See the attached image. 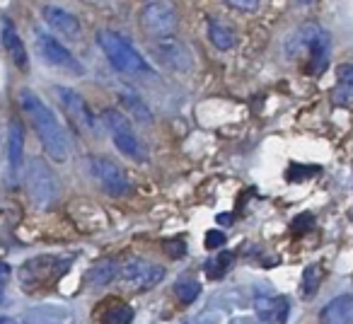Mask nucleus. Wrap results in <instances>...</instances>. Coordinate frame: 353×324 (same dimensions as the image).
I'll return each instance as SVG.
<instances>
[{
	"label": "nucleus",
	"instance_id": "obj_1",
	"mask_svg": "<svg viewBox=\"0 0 353 324\" xmlns=\"http://www.w3.org/2000/svg\"><path fill=\"white\" fill-rule=\"evenodd\" d=\"M20 104H22V112L30 119L32 128H34L37 138H39L46 155L54 162H61V165L68 162V157H70L68 136H65L59 117L51 112L49 104H46L39 94L32 92V90H20Z\"/></svg>",
	"mask_w": 353,
	"mask_h": 324
},
{
	"label": "nucleus",
	"instance_id": "obj_2",
	"mask_svg": "<svg viewBox=\"0 0 353 324\" xmlns=\"http://www.w3.org/2000/svg\"><path fill=\"white\" fill-rule=\"evenodd\" d=\"M285 56L288 59L305 56V61H307L305 70L310 75H314V78H319L327 70L329 59H332V34L324 27L310 22V25L300 27V30H295L288 37V41H285Z\"/></svg>",
	"mask_w": 353,
	"mask_h": 324
},
{
	"label": "nucleus",
	"instance_id": "obj_3",
	"mask_svg": "<svg viewBox=\"0 0 353 324\" xmlns=\"http://www.w3.org/2000/svg\"><path fill=\"white\" fill-rule=\"evenodd\" d=\"M75 254H37L20 266V285L27 293H41V290L56 285L70 271Z\"/></svg>",
	"mask_w": 353,
	"mask_h": 324
},
{
	"label": "nucleus",
	"instance_id": "obj_4",
	"mask_svg": "<svg viewBox=\"0 0 353 324\" xmlns=\"http://www.w3.org/2000/svg\"><path fill=\"white\" fill-rule=\"evenodd\" d=\"M97 46L104 51L107 61L112 63V68H117L119 73L126 75H152V65L143 59L141 51L133 46L131 39H126L123 34L112 30H99L97 32Z\"/></svg>",
	"mask_w": 353,
	"mask_h": 324
},
{
	"label": "nucleus",
	"instance_id": "obj_5",
	"mask_svg": "<svg viewBox=\"0 0 353 324\" xmlns=\"http://www.w3.org/2000/svg\"><path fill=\"white\" fill-rule=\"evenodd\" d=\"M25 187L27 194H30L32 203L37 208H49L56 203L61 194L59 179H56V172L49 168V162L44 157L34 155L27 160L25 165Z\"/></svg>",
	"mask_w": 353,
	"mask_h": 324
},
{
	"label": "nucleus",
	"instance_id": "obj_6",
	"mask_svg": "<svg viewBox=\"0 0 353 324\" xmlns=\"http://www.w3.org/2000/svg\"><path fill=\"white\" fill-rule=\"evenodd\" d=\"M102 123L109 131V136H112L114 148H117L123 157H128V160H133V162H148L145 145H143V141L138 138V133L133 131L131 121H128L119 109H112V107L102 109Z\"/></svg>",
	"mask_w": 353,
	"mask_h": 324
},
{
	"label": "nucleus",
	"instance_id": "obj_7",
	"mask_svg": "<svg viewBox=\"0 0 353 324\" xmlns=\"http://www.w3.org/2000/svg\"><path fill=\"white\" fill-rule=\"evenodd\" d=\"M34 46H37L39 59L44 61L49 68H56V70H61V73H68V75H83L85 73V65L80 63V61L68 51V46L61 44L56 37L46 34V32H37Z\"/></svg>",
	"mask_w": 353,
	"mask_h": 324
},
{
	"label": "nucleus",
	"instance_id": "obj_8",
	"mask_svg": "<svg viewBox=\"0 0 353 324\" xmlns=\"http://www.w3.org/2000/svg\"><path fill=\"white\" fill-rule=\"evenodd\" d=\"M165 279V266L152 264V261L145 259H128L121 264V271H119V281L126 290H133V293H145V290H152L157 283H162Z\"/></svg>",
	"mask_w": 353,
	"mask_h": 324
},
{
	"label": "nucleus",
	"instance_id": "obj_9",
	"mask_svg": "<svg viewBox=\"0 0 353 324\" xmlns=\"http://www.w3.org/2000/svg\"><path fill=\"white\" fill-rule=\"evenodd\" d=\"M90 174L94 177V182L104 189L107 196L123 199L131 194V182H128L123 168H119L117 162L109 160L107 155H92L90 157Z\"/></svg>",
	"mask_w": 353,
	"mask_h": 324
},
{
	"label": "nucleus",
	"instance_id": "obj_10",
	"mask_svg": "<svg viewBox=\"0 0 353 324\" xmlns=\"http://www.w3.org/2000/svg\"><path fill=\"white\" fill-rule=\"evenodd\" d=\"M176 22H179V15L172 0H152L141 12V27L150 39L172 37L176 32Z\"/></svg>",
	"mask_w": 353,
	"mask_h": 324
},
{
	"label": "nucleus",
	"instance_id": "obj_11",
	"mask_svg": "<svg viewBox=\"0 0 353 324\" xmlns=\"http://www.w3.org/2000/svg\"><path fill=\"white\" fill-rule=\"evenodd\" d=\"M54 94L61 102V107H63L65 117L75 123V128L80 133H90V136L97 133V119H94L92 109L83 99V94L75 92L73 88H65V85H54Z\"/></svg>",
	"mask_w": 353,
	"mask_h": 324
},
{
	"label": "nucleus",
	"instance_id": "obj_12",
	"mask_svg": "<svg viewBox=\"0 0 353 324\" xmlns=\"http://www.w3.org/2000/svg\"><path fill=\"white\" fill-rule=\"evenodd\" d=\"M150 51H152V59H155L157 63L165 65V68H170V70H176V73H187V70H192V65H194L192 51L176 39L174 34L162 37V39H152Z\"/></svg>",
	"mask_w": 353,
	"mask_h": 324
},
{
	"label": "nucleus",
	"instance_id": "obj_13",
	"mask_svg": "<svg viewBox=\"0 0 353 324\" xmlns=\"http://www.w3.org/2000/svg\"><path fill=\"white\" fill-rule=\"evenodd\" d=\"M41 15H44L46 25H49L56 34L63 37V39L78 41L80 37H83V27H80V20L73 15V12L63 10V8H59V6H44Z\"/></svg>",
	"mask_w": 353,
	"mask_h": 324
},
{
	"label": "nucleus",
	"instance_id": "obj_14",
	"mask_svg": "<svg viewBox=\"0 0 353 324\" xmlns=\"http://www.w3.org/2000/svg\"><path fill=\"white\" fill-rule=\"evenodd\" d=\"M119 271H121V264L117 259H99L97 264H92L85 274V288L88 290H102L107 288L109 283L119 279Z\"/></svg>",
	"mask_w": 353,
	"mask_h": 324
},
{
	"label": "nucleus",
	"instance_id": "obj_15",
	"mask_svg": "<svg viewBox=\"0 0 353 324\" xmlns=\"http://www.w3.org/2000/svg\"><path fill=\"white\" fill-rule=\"evenodd\" d=\"M256 317L261 319V324H285L288 319V300L281 298V295H259L254 300Z\"/></svg>",
	"mask_w": 353,
	"mask_h": 324
},
{
	"label": "nucleus",
	"instance_id": "obj_16",
	"mask_svg": "<svg viewBox=\"0 0 353 324\" xmlns=\"http://www.w3.org/2000/svg\"><path fill=\"white\" fill-rule=\"evenodd\" d=\"M22 157H25V131L20 121H10L8 126V165H10L12 182L22 174Z\"/></svg>",
	"mask_w": 353,
	"mask_h": 324
},
{
	"label": "nucleus",
	"instance_id": "obj_17",
	"mask_svg": "<svg viewBox=\"0 0 353 324\" xmlns=\"http://www.w3.org/2000/svg\"><path fill=\"white\" fill-rule=\"evenodd\" d=\"M334 107L353 109V63H341L336 68V85L332 92Z\"/></svg>",
	"mask_w": 353,
	"mask_h": 324
},
{
	"label": "nucleus",
	"instance_id": "obj_18",
	"mask_svg": "<svg viewBox=\"0 0 353 324\" xmlns=\"http://www.w3.org/2000/svg\"><path fill=\"white\" fill-rule=\"evenodd\" d=\"M353 319V295H339L319 312V324H348Z\"/></svg>",
	"mask_w": 353,
	"mask_h": 324
},
{
	"label": "nucleus",
	"instance_id": "obj_19",
	"mask_svg": "<svg viewBox=\"0 0 353 324\" xmlns=\"http://www.w3.org/2000/svg\"><path fill=\"white\" fill-rule=\"evenodd\" d=\"M3 44H6L8 54H10L12 63L17 65L20 70H27L30 68V56H27V49L25 44H22V37L17 34L15 25H12V20H3Z\"/></svg>",
	"mask_w": 353,
	"mask_h": 324
},
{
	"label": "nucleus",
	"instance_id": "obj_20",
	"mask_svg": "<svg viewBox=\"0 0 353 324\" xmlns=\"http://www.w3.org/2000/svg\"><path fill=\"white\" fill-rule=\"evenodd\" d=\"M117 97H119V104H121V107L126 109L128 114H131L133 121L143 123V126H150V123H152V112L148 109V104L143 102L141 97H138V92L121 88L117 92Z\"/></svg>",
	"mask_w": 353,
	"mask_h": 324
},
{
	"label": "nucleus",
	"instance_id": "obj_21",
	"mask_svg": "<svg viewBox=\"0 0 353 324\" xmlns=\"http://www.w3.org/2000/svg\"><path fill=\"white\" fill-rule=\"evenodd\" d=\"M208 39L221 51H230L237 46V34L230 27L223 25L221 20H216V17H208Z\"/></svg>",
	"mask_w": 353,
	"mask_h": 324
},
{
	"label": "nucleus",
	"instance_id": "obj_22",
	"mask_svg": "<svg viewBox=\"0 0 353 324\" xmlns=\"http://www.w3.org/2000/svg\"><path fill=\"white\" fill-rule=\"evenodd\" d=\"M232 264H235V254H232V252H218V254H213L211 259L206 261L208 279H213V281L225 279V274L230 271Z\"/></svg>",
	"mask_w": 353,
	"mask_h": 324
},
{
	"label": "nucleus",
	"instance_id": "obj_23",
	"mask_svg": "<svg viewBox=\"0 0 353 324\" xmlns=\"http://www.w3.org/2000/svg\"><path fill=\"white\" fill-rule=\"evenodd\" d=\"M131 319H133L131 305L119 303V305H114V307H109L107 312H104L102 324H131Z\"/></svg>",
	"mask_w": 353,
	"mask_h": 324
},
{
	"label": "nucleus",
	"instance_id": "obj_24",
	"mask_svg": "<svg viewBox=\"0 0 353 324\" xmlns=\"http://www.w3.org/2000/svg\"><path fill=\"white\" fill-rule=\"evenodd\" d=\"M174 295L179 303L192 305L194 300L201 295V283H196V281H179V283L174 285Z\"/></svg>",
	"mask_w": 353,
	"mask_h": 324
},
{
	"label": "nucleus",
	"instance_id": "obj_25",
	"mask_svg": "<svg viewBox=\"0 0 353 324\" xmlns=\"http://www.w3.org/2000/svg\"><path fill=\"white\" fill-rule=\"evenodd\" d=\"M322 266L319 264H312V266H307L305 269V276H303V295L305 298H310V295L317 290V285H319V281H322Z\"/></svg>",
	"mask_w": 353,
	"mask_h": 324
},
{
	"label": "nucleus",
	"instance_id": "obj_26",
	"mask_svg": "<svg viewBox=\"0 0 353 324\" xmlns=\"http://www.w3.org/2000/svg\"><path fill=\"white\" fill-rule=\"evenodd\" d=\"M162 250H165V254L172 256V259H182V256H187V242L184 240H165L162 242Z\"/></svg>",
	"mask_w": 353,
	"mask_h": 324
},
{
	"label": "nucleus",
	"instance_id": "obj_27",
	"mask_svg": "<svg viewBox=\"0 0 353 324\" xmlns=\"http://www.w3.org/2000/svg\"><path fill=\"white\" fill-rule=\"evenodd\" d=\"M312 225H314V216H310V213H300V216L293 221V225H290V230H293L295 235H305Z\"/></svg>",
	"mask_w": 353,
	"mask_h": 324
},
{
	"label": "nucleus",
	"instance_id": "obj_28",
	"mask_svg": "<svg viewBox=\"0 0 353 324\" xmlns=\"http://www.w3.org/2000/svg\"><path fill=\"white\" fill-rule=\"evenodd\" d=\"M319 168H300V165H293V168L288 170V179H295V182H300V179H310L312 174H317Z\"/></svg>",
	"mask_w": 353,
	"mask_h": 324
},
{
	"label": "nucleus",
	"instance_id": "obj_29",
	"mask_svg": "<svg viewBox=\"0 0 353 324\" xmlns=\"http://www.w3.org/2000/svg\"><path fill=\"white\" fill-rule=\"evenodd\" d=\"M203 245H206V250H218V247H223L225 245V235H223L221 230H211L206 235V240H203Z\"/></svg>",
	"mask_w": 353,
	"mask_h": 324
},
{
	"label": "nucleus",
	"instance_id": "obj_30",
	"mask_svg": "<svg viewBox=\"0 0 353 324\" xmlns=\"http://www.w3.org/2000/svg\"><path fill=\"white\" fill-rule=\"evenodd\" d=\"M228 3L240 12H254L259 8V0H228Z\"/></svg>",
	"mask_w": 353,
	"mask_h": 324
},
{
	"label": "nucleus",
	"instance_id": "obj_31",
	"mask_svg": "<svg viewBox=\"0 0 353 324\" xmlns=\"http://www.w3.org/2000/svg\"><path fill=\"white\" fill-rule=\"evenodd\" d=\"M10 274H12V269L6 264V261H0V293L6 290V285H8V281H10Z\"/></svg>",
	"mask_w": 353,
	"mask_h": 324
},
{
	"label": "nucleus",
	"instance_id": "obj_32",
	"mask_svg": "<svg viewBox=\"0 0 353 324\" xmlns=\"http://www.w3.org/2000/svg\"><path fill=\"white\" fill-rule=\"evenodd\" d=\"M300 6H310V3H314V0H298Z\"/></svg>",
	"mask_w": 353,
	"mask_h": 324
},
{
	"label": "nucleus",
	"instance_id": "obj_33",
	"mask_svg": "<svg viewBox=\"0 0 353 324\" xmlns=\"http://www.w3.org/2000/svg\"><path fill=\"white\" fill-rule=\"evenodd\" d=\"M0 324H10V319H6V317H0Z\"/></svg>",
	"mask_w": 353,
	"mask_h": 324
}]
</instances>
